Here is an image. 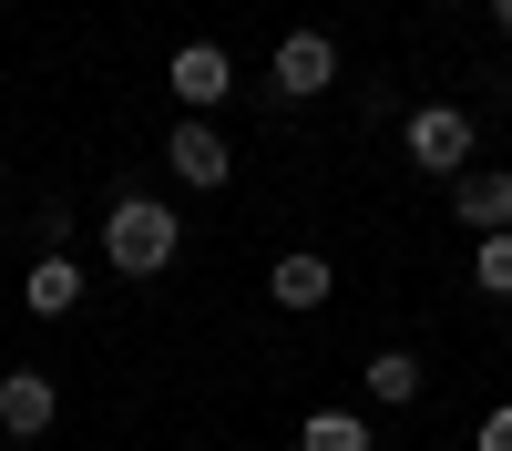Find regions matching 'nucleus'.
<instances>
[{
	"mask_svg": "<svg viewBox=\"0 0 512 451\" xmlns=\"http://www.w3.org/2000/svg\"><path fill=\"white\" fill-rule=\"evenodd\" d=\"M175 246H185V216H175L164 195H134V185H123V195L103 205V267H113V277H164V267H175Z\"/></svg>",
	"mask_w": 512,
	"mask_h": 451,
	"instance_id": "nucleus-1",
	"label": "nucleus"
},
{
	"mask_svg": "<svg viewBox=\"0 0 512 451\" xmlns=\"http://www.w3.org/2000/svg\"><path fill=\"white\" fill-rule=\"evenodd\" d=\"M164 164H175V185H195V195H216L226 175H236V154H226V134L205 113H185L175 134H164Z\"/></svg>",
	"mask_w": 512,
	"mask_h": 451,
	"instance_id": "nucleus-4",
	"label": "nucleus"
},
{
	"mask_svg": "<svg viewBox=\"0 0 512 451\" xmlns=\"http://www.w3.org/2000/svg\"><path fill=\"white\" fill-rule=\"evenodd\" d=\"M267 82L287 103H318L328 82H338V41L328 31H277V52H267Z\"/></svg>",
	"mask_w": 512,
	"mask_h": 451,
	"instance_id": "nucleus-3",
	"label": "nucleus"
},
{
	"mask_svg": "<svg viewBox=\"0 0 512 451\" xmlns=\"http://www.w3.org/2000/svg\"><path fill=\"white\" fill-rule=\"evenodd\" d=\"M472 287H482V298H512V236H482L472 246Z\"/></svg>",
	"mask_w": 512,
	"mask_h": 451,
	"instance_id": "nucleus-12",
	"label": "nucleus"
},
{
	"mask_svg": "<svg viewBox=\"0 0 512 451\" xmlns=\"http://www.w3.org/2000/svg\"><path fill=\"white\" fill-rule=\"evenodd\" d=\"M472 451H512V400H502V410H482V431H472Z\"/></svg>",
	"mask_w": 512,
	"mask_h": 451,
	"instance_id": "nucleus-13",
	"label": "nucleus"
},
{
	"mask_svg": "<svg viewBox=\"0 0 512 451\" xmlns=\"http://www.w3.org/2000/svg\"><path fill=\"white\" fill-rule=\"evenodd\" d=\"M451 216L472 236H512V164H472V175H451Z\"/></svg>",
	"mask_w": 512,
	"mask_h": 451,
	"instance_id": "nucleus-6",
	"label": "nucleus"
},
{
	"mask_svg": "<svg viewBox=\"0 0 512 451\" xmlns=\"http://www.w3.org/2000/svg\"><path fill=\"white\" fill-rule=\"evenodd\" d=\"M21 308H31V318H72V308H82V257H31Z\"/></svg>",
	"mask_w": 512,
	"mask_h": 451,
	"instance_id": "nucleus-9",
	"label": "nucleus"
},
{
	"mask_svg": "<svg viewBox=\"0 0 512 451\" xmlns=\"http://www.w3.org/2000/svg\"><path fill=\"white\" fill-rule=\"evenodd\" d=\"M359 380H369V400H379V410H410V400H420V359H410V349H369Z\"/></svg>",
	"mask_w": 512,
	"mask_h": 451,
	"instance_id": "nucleus-10",
	"label": "nucleus"
},
{
	"mask_svg": "<svg viewBox=\"0 0 512 451\" xmlns=\"http://www.w3.org/2000/svg\"><path fill=\"white\" fill-rule=\"evenodd\" d=\"M297 451H369V421L359 410H308V421H297Z\"/></svg>",
	"mask_w": 512,
	"mask_h": 451,
	"instance_id": "nucleus-11",
	"label": "nucleus"
},
{
	"mask_svg": "<svg viewBox=\"0 0 512 451\" xmlns=\"http://www.w3.org/2000/svg\"><path fill=\"white\" fill-rule=\"evenodd\" d=\"M492 21H502V31H512V0H492Z\"/></svg>",
	"mask_w": 512,
	"mask_h": 451,
	"instance_id": "nucleus-14",
	"label": "nucleus"
},
{
	"mask_svg": "<svg viewBox=\"0 0 512 451\" xmlns=\"http://www.w3.org/2000/svg\"><path fill=\"white\" fill-rule=\"evenodd\" d=\"M164 82H175L185 113H216V103L236 93V52H226V41H185V52L164 62Z\"/></svg>",
	"mask_w": 512,
	"mask_h": 451,
	"instance_id": "nucleus-5",
	"label": "nucleus"
},
{
	"mask_svg": "<svg viewBox=\"0 0 512 451\" xmlns=\"http://www.w3.org/2000/svg\"><path fill=\"white\" fill-rule=\"evenodd\" d=\"M328 287H338V267L318 257V246H287V257L267 267V298H277V308H297V318L328 308Z\"/></svg>",
	"mask_w": 512,
	"mask_h": 451,
	"instance_id": "nucleus-8",
	"label": "nucleus"
},
{
	"mask_svg": "<svg viewBox=\"0 0 512 451\" xmlns=\"http://www.w3.org/2000/svg\"><path fill=\"white\" fill-rule=\"evenodd\" d=\"M400 154L420 164V175H472L482 134H472V113H451V103H420V113H400Z\"/></svg>",
	"mask_w": 512,
	"mask_h": 451,
	"instance_id": "nucleus-2",
	"label": "nucleus"
},
{
	"mask_svg": "<svg viewBox=\"0 0 512 451\" xmlns=\"http://www.w3.org/2000/svg\"><path fill=\"white\" fill-rule=\"evenodd\" d=\"M52 421H62V390L41 380V369H11V380H0V431H11V441H41Z\"/></svg>",
	"mask_w": 512,
	"mask_h": 451,
	"instance_id": "nucleus-7",
	"label": "nucleus"
}]
</instances>
